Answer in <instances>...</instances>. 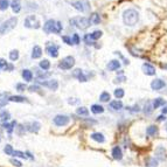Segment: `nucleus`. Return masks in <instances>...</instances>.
Here are the masks:
<instances>
[{
	"mask_svg": "<svg viewBox=\"0 0 167 167\" xmlns=\"http://www.w3.org/2000/svg\"><path fill=\"white\" fill-rule=\"evenodd\" d=\"M139 20V14L136 9H126L123 14V21L126 26H135Z\"/></svg>",
	"mask_w": 167,
	"mask_h": 167,
	"instance_id": "nucleus-1",
	"label": "nucleus"
},
{
	"mask_svg": "<svg viewBox=\"0 0 167 167\" xmlns=\"http://www.w3.org/2000/svg\"><path fill=\"white\" fill-rule=\"evenodd\" d=\"M17 24H18V18L17 17L8 19L7 21H5L4 24L0 26V34H7L8 32H11L17 26Z\"/></svg>",
	"mask_w": 167,
	"mask_h": 167,
	"instance_id": "nucleus-2",
	"label": "nucleus"
},
{
	"mask_svg": "<svg viewBox=\"0 0 167 167\" xmlns=\"http://www.w3.org/2000/svg\"><path fill=\"white\" fill-rule=\"evenodd\" d=\"M70 25L77 27L79 29H86L89 26H90V20L86 19V18H74L70 19Z\"/></svg>",
	"mask_w": 167,
	"mask_h": 167,
	"instance_id": "nucleus-3",
	"label": "nucleus"
},
{
	"mask_svg": "<svg viewBox=\"0 0 167 167\" xmlns=\"http://www.w3.org/2000/svg\"><path fill=\"white\" fill-rule=\"evenodd\" d=\"M74 64H75V59L73 56H65L60 61L59 68H61L62 70H69L74 67Z\"/></svg>",
	"mask_w": 167,
	"mask_h": 167,
	"instance_id": "nucleus-4",
	"label": "nucleus"
},
{
	"mask_svg": "<svg viewBox=\"0 0 167 167\" xmlns=\"http://www.w3.org/2000/svg\"><path fill=\"white\" fill-rule=\"evenodd\" d=\"M24 25H25V27H27V28L38 29V28H40V21H39V19H38L35 15H28V17L25 19Z\"/></svg>",
	"mask_w": 167,
	"mask_h": 167,
	"instance_id": "nucleus-5",
	"label": "nucleus"
},
{
	"mask_svg": "<svg viewBox=\"0 0 167 167\" xmlns=\"http://www.w3.org/2000/svg\"><path fill=\"white\" fill-rule=\"evenodd\" d=\"M69 120H70V118L68 116L57 115V116H55V118H54V124L56 126H65L67 124L69 123Z\"/></svg>",
	"mask_w": 167,
	"mask_h": 167,
	"instance_id": "nucleus-6",
	"label": "nucleus"
},
{
	"mask_svg": "<svg viewBox=\"0 0 167 167\" xmlns=\"http://www.w3.org/2000/svg\"><path fill=\"white\" fill-rule=\"evenodd\" d=\"M55 27H56V21L50 19V20H47L46 24L43 25V30L46 33H55L56 32Z\"/></svg>",
	"mask_w": 167,
	"mask_h": 167,
	"instance_id": "nucleus-7",
	"label": "nucleus"
},
{
	"mask_svg": "<svg viewBox=\"0 0 167 167\" xmlns=\"http://www.w3.org/2000/svg\"><path fill=\"white\" fill-rule=\"evenodd\" d=\"M46 51L50 55L51 57H57L59 56V47L56 44H50V46H47Z\"/></svg>",
	"mask_w": 167,
	"mask_h": 167,
	"instance_id": "nucleus-8",
	"label": "nucleus"
},
{
	"mask_svg": "<svg viewBox=\"0 0 167 167\" xmlns=\"http://www.w3.org/2000/svg\"><path fill=\"white\" fill-rule=\"evenodd\" d=\"M143 70L146 75H150V76H153L155 75V68L153 65L149 64V63H144L143 64Z\"/></svg>",
	"mask_w": 167,
	"mask_h": 167,
	"instance_id": "nucleus-9",
	"label": "nucleus"
},
{
	"mask_svg": "<svg viewBox=\"0 0 167 167\" xmlns=\"http://www.w3.org/2000/svg\"><path fill=\"white\" fill-rule=\"evenodd\" d=\"M41 84L49 88L50 90H57V88H59V83H57L56 80H50V81H47V82H42Z\"/></svg>",
	"mask_w": 167,
	"mask_h": 167,
	"instance_id": "nucleus-10",
	"label": "nucleus"
},
{
	"mask_svg": "<svg viewBox=\"0 0 167 167\" xmlns=\"http://www.w3.org/2000/svg\"><path fill=\"white\" fill-rule=\"evenodd\" d=\"M165 86V82L162 81V80H154V81H152V83H151V88L153 89V90H160V89H162Z\"/></svg>",
	"mask_w": 167,
	"mask_h": 167,
	"instance_id": "nucleus-11",
	"label": "nucleus"
},
{
	"mask_svg": "<svg viewBox=\"0 0 167 167\" xmlns=\"http://www.w3.org/2000/svg\"><path fill=\"white\" fill-rule=\"evenodd\" d=\"M73 76L76 77V79L79 80L80 82H86V77L83 75V73H82L81 69H75L74 73H73Z\"/></svg>",
	"mask_w": 167,
	"mask_h": 167,
	"instance_id": "nucleus-12",
	"label": "nucleus"
},
{
	"mask_svg": "<svg viewBox=\"0 0 167 167\" xmlns=\"http://www.w3.org/2000/svg\"><path fill=\"white\" fill-rule=\"evenodd\" d=\"M11 8L14 13H19L21 11V1L20 0H12V3H11Z\"/></svg>",
	"mask_w": 167,
	"mask_h": 167,
	"instance_id": "nucleus-13",
	"label": "nucleus"
},
{
	"mask_svg": "<svg viewBox=\"0 0 167 167\" xmlns=\"http://www.w3.org/2000/svg\"><path fill=\"white\" fill-rule=\"evenodd\" d=\"M41 55H42L41 47H39V46H34V47H33V50H32V57L33 59H40Z\"/></svg>",
	"mask_w": 167,
	"mask_h": 167,
	"instance_id": "nucleus-14",
	"label": "nucleus"
},
{
	"mask_svg": "<svg viewBox=\"0 0 167 167\" xmlns=\"http://www.w3.org/2000/svg\"><path fill=\"white\" fill-rule=\"evenodd\" d=\"M71 6H74V8H76L77 11H81V12H84L86 9V3H83V1H75L71 4Z\"/></svg>",
	"mask_w": 167,
	"mask_h": 167,
	"instance_id": "nucleus-15",
	"label": "nucleus"
},
{
	"mask_svg": "<svg viewBox=\"0 0 167 167\" xmlns=\"http://www.w3.org/2000/svg\"><path fill=\"white\" fill-rule=\"evenodd\" d=\"M27 130L29 132H38L40 130V123L39 121H33V123L27 125Z\"/></svg>",
	"mask_w": 167,
	"mask_h": 167,
	"instance_id": "nucleus-16",
	"label": "nucleus"
},
{
	"mask_svg": "<svg viewBox=\"0 0 167 167\" xmlns=\"http://www.w3.org/2000/svg\"><path fill=\"white\" fill-rule=\"evenodd\" d=\"M112 157L116 160H120L121 159V157H123V153H121L120 147H118V146L114 147V150H112Z\"/></svg>",
	"mask_w": 167,
	"mask_h": 167,
	"instance_id": "nucleus-17",
	"label": "nucleus"
},
{
	"mask_svg": "<svg viewBox=\"0 0 167 167\" xmlns=\"http://www.w3.org/2000/svg\"><path fill=\"white\" fill-rule=\"evenodd\" d=\"M8 101L9 102H15V103H25V102H27V98L24 97V96H11Z\"/></svg>",
	"mask_w": 167,
	"mask_h": 167,
	"instance_id": "nucleus-18",
	"label": "nucleus"
},
{
	"mask_svg": "<svg viewBox=\"0 0 167 167\" xmlns=\"http://www.w3.org/2000/svg\"><path fill=\"white\" fill-rule=\"evenodd\" d=\"M119 67H120L119 61H118V60H112L111 62H109L108 69H109V70H117V69H119Z\"/></svg>",
	"mask_w": 167,
	"mask_h": 167,
	"instance_id": "nucleus-19",
	"label": "nucleus"
},
{
	"mask_svg": "<svg viewBox=\"0 0 167 167\" xmlns=\"http://www.w3.org/2000/svg\"><path fill=\"white\" fill-rule=\"evenodd\" d=\"M22 77H24V80L26 82H30L33 80V73L28 69H25V70H22Z\"/></svg>",
	"mask_w": 167,
	"mask_h": 167,
	"instance_id": "nucleus-20",
	"label": "nucleus"
},
{
	"mask_svg": "<svg viewBox=\"0 0 167 167\" xmlns=\"http://www.w3.org/2000/svg\"><path fill=\"white\" fill-rule=\"evenodd\" d=\"M91 139H94L95 141L97 143H104V136L102 135V133H99V132H96V133H92L91 135Z\"/></svg>",
	"mask_w": 167,
	"mask_h": 167,
	"instance_id": "nucleus-21",
	"label": "nucleus"
},
{
	"mask_svg": "<svg viewBox=\"0 0 167 167\" xmlns=\"http://www.w3.org/2000/svg\"><path fill=\"white\" fill-rule=\"evenodd\" d=\"M104 111V108L102 105H99V104H94L91 106V112L95 114V115H98V114H102Z\"/></svg>",
	"mask_w": 167,
	"mask_h": 167,
	"instance_id": "nucleus-22",
	"label": "nucleus"
},
{
	"mask_svg": "<svg viewBox=\"0 0 167 167\" xmlns=\"http://www.w3.org/2000/svg\"><path fill=\"white\" fill-rule=\"evenodd\" d=\"M90 24H92V25H97V24H99V21H101V18H99V14L98 13H92L91 15H90Z\"/></svg>",
	"mask_w": 167,
	"mask_h": 167,
	"instance_id": "nucleus-23",
	"label": "nucleus"
},
{
	"mask_svg": "<svg viewBox=\"0 0 167 167\" xmlns=\"http://www.w3.org/2000/svg\"><path fill=\"white\" fill-rule=\"evenodd\" d=\"M76 114L79 115V116H88L89 115V110L86 109V108H84V106H80L79 109L76 110Z\"/></svg>",
	"mask_w": 167,
	"mask_h": 167,
	"instance_id": "nucleus-24",
	"label": "nucleus"
},
{
	"mask_svg": "<svg viewBox=\"0 0 167 167\" xmlns=\"http://www.w3.org/2000/svg\"><path fill=\"white\" fill-rule=\"evenodd\" d=\"M9 94L8 92H3L0 94V106H3L6 104V99H9Z\"/></svg>",
	"mask_w": 167,
	"mask_h": 167,
	"instance_id": "nucleus-25",
	"label": "nucleus"
},
{
	"mask_svg": "<svg viewBox=\"0 0 167 167\" xmlns=\"http://www.w3.org/2000/svg\"><path fill=\"white\" fill-rule=\"evenodd\" d=\"M110 106L114 110H120L121 108H123V103H121L120 101H112L110 103Z\"/></svg>",
	"mask_w": 167,
	"mask_h": 167,
	"instance_id": "nucleus-26",
	"label": "nucleus"
},
{
	"mask_svg": "<svg viewBox=\"0 0 167 167\" xmlns=\"http://www.w3.org/2000/svg\"><path fill=\"white\" fill-rule=\"evenodd\" d=\"M40 68H41L42 70H48V69L50 68V62H49L48 60H42V61L40 62Z\"/></svg>",
	"mask_w": 167,
	"mask_h": 167,
	"instance_id": "nucleus-27",
	"label": "nucleus"
},
{
	"mask_svg": "<svg viewBox=\"0 0 167 167\" xmlns=\"http://www.w3.org/2000/svg\"><path fill=\"white\" fill-rule=\"evenodd\" d=\"M9 59H11V61H17L19 59V50L18 49L11 50V53H9Z\"/></svg>",
	"mask_w": 167,
	"mask_h": 167,
	"instance_id": "nucleus-28",
	"label": "nucleus"
},
{
	"mask_svg": "<svg viewBox=\"0 0 167 167\" xmlns=\"http://www.w3.org/2000/svg\"><path fill=\"white\" fill-rule=\"evenodd\" d=\"M17 125V123L15 121H12L11 124H8V123H4L3 124V127H5V129H7V131H8V133H12V131L14 130V126Z\"/></svg>",
	"mask_w": 167,
	"mask_h": 167,
	"instance_id": "nucleus-29",
	"label": "nucleus"
},
{
	"mask_svg": "<svg viewBox=\"0 0 167 167\" xmlns=\"http://www.w3.org/2000/svg\"><path fill=\"white\" fill-rule=\"evenodd\" d=\"M164 104H165V101L162 98H155L153 102V109H158L159 106H161Z\"/></svg>",
	"mask_w": 167,
	"mask_h": 167,
	"instance_id": "nucleus-30",
	"label": "nucleus"
},
{
	"mask_svg": "<svg viewBox=\"0 0 167 167\" xmlns=\"http://www.w3.org/2000/svg\"><path fill=\"white\" fill-rule=\"evenodd\" d=\"M102 34H103V33L101 30H95V32H92L91 34H90V38H91L92 41H95V40H98L99 38H101Z\"/></svg>",
	"mask_w": 167,
	"mask_h": 167,
	"instance_id": "nucleus-31",
	"label": "nucleus"
},
{
	"mask_svg": "<svg viewBox=\"0 0 167 167\" xmlns=\"http://www.w3.org/2000/svg\"><path fill=\"white\" fill-rule=\"evenodd\" d=\"M9 3L8 0H0V11H6L9 7Z\"/></svg>",
	"mask_w": 167,
	"mask_h": 167,
	"instance_id": "nucleus-32",
	"label": "nucleus"
},
{
	"mask_svg": "<svg viewBox=\"0 0 167 167\" xmlns=\"http://www.w3.org/2000/svg\"><path fill=\"white\" fill-rule=\"evenodd\" d=\"M152 110H153V104H151V102H147L145 104V108H144V112L146 115H150L152 112Z\"/></svg>",
	"mask_w": 167,
	"mask_h": 167,
	"instance_id": "nucleus-33",
	"label": "nucleus"
},
{
	"mask_svg": "<svg viewBox=\"0 0 167 167\" xmlns=\"http://www.w3.org/2000/svg\"><path fill=\"white\" fill-rule=\"evenodd\" d=\"M99 99H101L102 102H109V99H110V94L104 91L101 94V96H99Z\"/></svg>",
	"mask_w": 167,
	"mask_h": 167,
	"instance_id": "nucleus-34",
	"label": "nucleus"
},
{
	"mask_svg": "<svg viewBox=\"0 0 167 167\" xmlns=\"http://www.w3.org/2000/svg\"><path fill=\"white\" fill-rule=\"evenodd\" d=\"M158 166V161L155 158H150L147 161V167H157Z\"/></svg>",
	"mask_w": 167,
	"mask_h": 167,
	"instance_id": "nucleus-35",
	"label": "nucleus"
},
{
	"mask_svg": "<svg viewBox=\"0 0 167 167\" xmlns=\"http://www.w3.org/2000/svg\"><path fill=\"white\" fill-rule=\"evenodd\" d=\"M157 155H158V158H159L160 160H164V159H165V150H164L162 147H159V149L157 150Z\"/></svg>",
	"mask_w": 167,
	"mask_h": 167,
	"instance_id": "nucleus-36",
	"label": "nucleus"
},
{
	"mask_svg": "<svg viewBox=\"0 0 167 167\" xmlns=\"http://www.w3.org/2000/svg\"><path fill=\"white\" fill-rule=\"evenodd\" d=\"M157 127L155 126H150V127H147V130H146V133L149 136H154L155 133H157Z\"/></svg>",
	"mask_w": 167,
	"mask_h": 167,
	"instance_id": "nucleus-37",
	"label": "nucleus"
},
{
	"mask_svg": "<svg viewBox=\"0 0 167 167\" xmlns=\"http://www.w3.org/2000/svg\"><path fill=\"white\" fill-rule=\"evenodd\" d=\"M4 152H5L7 155H13L14 150H13V147L11 146V145H6V146H5V149H4Z\"/></svg>",
	"mask_w": 167,
	"mask_h": 167,
	"instance_id": "nucleus-38",
	"label": "nucleus"
},
{
	"mask_svg": "<svg viewBox=\"0 0 167 167\" xmlns=\"http://www.w3.org/2000/svg\"><path fill=\"white\" fill-rule=\"evenodd\" d=\"M115 96H116V98L124 97V90H123V89H120V88L116 89V90H115Z\"/></svg>",
	"mask_w": 167,
	"mask_h": 167,
	"instance_id": "nucleus-39",
	"label": "nucleus"
},
{
	"mask_svg": "<svg viewBox=\"0 0 167 167\" xmlns=\"http://www.w3.org/2000/svg\"><path fill=\"white\" fill-rule=\"evenodd\" d=\"M0 118H1L3 121H7L9 119V112H7V111H4V112L0 115Z\"/></svg>",
	"mask_w": 167,
	"mask_h": 167,
	"instance_id": "nucleus-40",
	"label": "nucleus"
},
{
	"mask_svg": "<svg viewBox=\"0 0 167 167\" xmlns=\"http://www.w3.org/2000/svg\"><path fill=\"white\" fill-rule=\"evenodd\" d=\"M84 42L88 44V46H91V44H94V41L91 40L90 34H86V35L84 36Z\"/></svg>",
	"mask_w": 167,
	"mask_h": 167,
	"instance_id": "nucleus-41",
	"label": "nucleus"
},
{
	"mask_svg": "<svg viewBox=\"0 0 167 167\" xmlns=\"http://www.w3.org/2000/svg\"><path fill=\"white\" fill-rule=\"evenodd\" d=\"M26 89H27V86H26L25 83H18L17 84V90L18 91H25Z\"/></svg>",
	"mask_w": 167,
	"mask_h": 167,
	"instance_id": "nucleus-42",
	"label": "nucleus"
},
{
	"mask_svg": "<svg viewBox=\"0 0 167 167\" xmlns=\"http://www.w3.org/2000/svg\"><path fill=\"white\" fill-rule=\"evenodd\" d=\"M13 155L14 157H19V158H26V153L21 152V151H14Z\"/></svg>",
	"mask_w": 167,
	"mask_h": 167,
	"instance_id": "nucleus-43",
	"label": "nucleus"
},
{
	"mask_svg": "<svg viewBox=\"0 0 167 167\" xmlns=\"http://www.w3.org/2000/svg\"><path fill=\"white\" fill-rule=\"evenodd\" d=\"M71 41H73V44H79L80 43V36H79V34H74L73 38H71Z\"/></svg>",
	"mask_w": 167,
	"mask_h": 167,
	"instance_id": "nucleus-44",
	"label": "nucleus"
},
{
	"mask_svg": "<svg viewBox=\"0 0 167 167\" xmlns=\"http://www.w3.org/2000/svg\"><path fill=\"white\" fill-rule=\"evenodd\" d=\"M9 162L12 164L13 166H15V167H21V166H22V164H21L19 160H17V159H11Z\"/></svg>",
	"mask_w": 167,
	"mask_h": 167,
	"instance_id": "nucleus-45",
	"label": "nucleus"
},
{
	"mask_svg": "<svg viewBox=\"0 0 167 167\" xmlns=\"http://www.w3.org/2000/svg\"><path fill=\"white\" fill-rule=\"evenodd\" d=\"M7 62H6V60H4V59H0V70L1 69H5L6 67H7Z\"/></svg>",
	"mask_w": 167,
	"mask_h": 167,
	"instance_id": "nucleus-46",
	"label": "nucleus"
},
{
	"mask_svg": "<svg viewBox=\"0 0 167 167\" xmlns=\"http://www.w3.org/2000/svg\"><path fill=\"white\" fill-rule=\"evenodd\" d=\"M62 40H63L67 44H69V46H70V44H73V41H71V39H70L69 36H62Z\"/></svg>",
	"mask_w": 167,
	"mask_h": 167,
	"instance_id": "nucleus-47",
	"label": "nucleus"
},
{
	"mask_svg": "<svg viewBox=\"0 0 167 167\" xmlns=\"http://www.w3.org/2000/svg\"><path fill=\"white\" fill-rule=\"evenodd\" d=\"M24 130H25L24 126H22V125H19V126H18V132H17V133H18L19 136H22V135H24Z\"/></svg>",
	"mask_w": 167,
	"mask_h": 167,
	"instance_id": "nucleus-48",
	"label": "nucleus"
},
{
	"mask_svg": "<svg viewBox=\"0 0 167 167\" xmlns=\"http://www.w3.org/2000/svg\"><path fill=\"white\" fill-rule=\"evenodd\" d=\"M28 90H29L30 92L36 91V90H39V86H38V85H30V86L28 88Z\"/></svg>",
	"mask_w": 167,
	"mask_h": 167,
	"instance_id": "nucleus-49",
	"label": "nucleus"
},
{
	"mask_svg": "<svg viewBox=\"0 0 167 167\" xmlns=\"http://www.w3.org/2000/svg\"><path fill=\"white\" fill-rule=\"evenodd\" d=\"M5 71H11V70H13V65L12 64H7V67L4 69Z\"/></svg>",
	"mask_w": 167,
	"mask_h": 167,
	"instance_id": "nucleus-50",
	"label": "nucleus"
},
{
	"mask_svg": "<svg viewBox=\"0 0 167 167\" xmlns=\"http://www.w3.org/2000/svg\"><path fill=\"white\" fill-rule=\"evenodd\" d=\"M125 81V77L121 76V77H117V82H124Z\"/></svg>",
	"mask_w": 167,
	"mask_h": 167,
	"instance_id": "nucleus-51",
	"label": "nucleus"
},
{
	"mask_svg": "<svg viewBox=\"0 0 167 167\" xmlns=\"http://www.w3.org/2000/svg\"><path fill=\"white\" fill-rule=\"evenodd\" d=\"M165 119H166V116H159V117H158V120H159V121H162V120H165Z\"/></svg>",
	"mask_w": 167,
	"mask_h": 167,
	"instance_id": "nucleus-52",
	"label": "nucleus"
},
{
	"mask_svg": "<svg viewBox=\"0 0 167 167\" xmlns=\"http://www.w3.org/2000/svg\"><path fill=\"white\" fill-rule=\"evenodd\" d=\"M26 155H28V158H30V159H34V157H33L29 152H26Z\"/></svg>",
	"mask_w": 167,
	"mask_h": 167,
	"instance_id": "nucleus-53",
	"label": "nucleus"
},
{
	"mask_svg": "<svg viewBox=\"0 0 167 167\" xmlns=\"http://www.w3.org/2000/svg\"><path fill=\"white\" fill-rule=\"evenodd\" d=\"M162 112H164V114H167V106L162 109Z\"/></svg>",
	"mask_w": 167,
	"mask_h": 167,
	"instance_id": "nucleus-54",
	"label": "nucleus"
},
{
	"mask_svg": "<svg viewBox=\"0 0 167 167\" xmlns=\"http://www.w3.org/2000/svg\"><path fill=\"white\" fill-rule=\"evenodd\" d=\"M166 131H167V123H166Z\"/></svg>",
	"mask_w": 167,
	"mask_h": 167,
	"instance_id": "nucleus-55",
	"label": "nucleus"
}]
</instances>
